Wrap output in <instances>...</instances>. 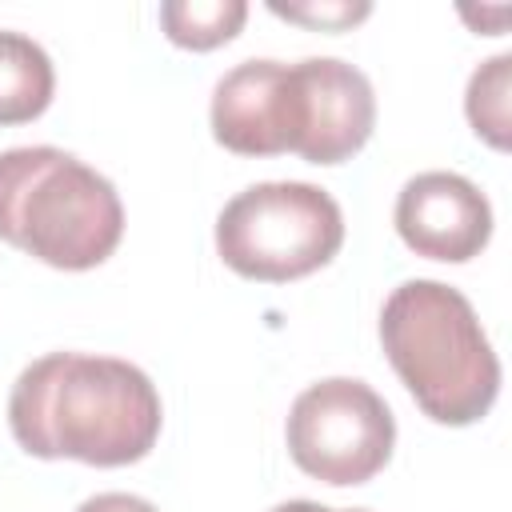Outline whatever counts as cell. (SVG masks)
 <instances>
[{
  "label": "cell",
  "instance_id": "cell-13",
  "mask_svg": "<svg viewBox=\"0 0 512 512\" xmlns=\"http://www.w3.org/2000/svg\"><path fill=\"white\" fill-rule=\"evenodd\" d=\"M76 512H156V504L132 492H100V496H88Z\"/></svg>",
  "mask_w": 512,
  "mask_h": 512
},
{
  "label": "cell",
  "instance_id": "cell-3",
  "mask_svg": "<svg viewBox=\"0 0 512 512\" xmlns=\"http://www.w3.org/2000/svg\"><path fill=\"white\" fill-rule=\"evenodd\" d=\"M124 236V204L108 176L36 144L0 152V240L48 268L104 264Z\"/></svg>",
  "mask_w": 512,
  "mask_h": 512
},
{
  "label": "cell",
  "instance_id": "cell-14",
  "mask_svg": "<svg viewBox=\"0 0 512 512\" xmlns=\"http://www.w3.org/2000/svg\"><path fill=\"white\" fill-rule=\"evenodd\" d=\"M320 512H368V508H328V504H320Z\"/></svg>",
  "mask_w": 512,
  "mask_h": 512
},
{
  "label": "cell",
  "instance_id": "cell-8",
  "mask_svg": "<svg viewBox=\"0 0 512 512\" xmlns=\"http://www.w3.org/2000/svg\"><path fill=\"white\" fill-rule=\"evenodd\" d=\"M396 232L416 256L464 264L492 240V204L468 176L420 172L396 196Z\"/></svg>",
  "mask_w": 512,
  "mask_h": 512
},
{
  "label": "cell",
  "instance_id": "cell-5",
  "mask_svg": "<svg viewBox=\"0 0 512 512\" xmlns=\"http://www.w3.org/2000/svg\"><path fill=\"white\" fill-rule=\"evenodd\" d=\"M288 456L324 484H368L396 444V420L384 396L352 376L308 384L288 408Z\"/></svg>",
  "mask_w": 512,
  "mask_h": 512
},
{
  "label": "cell",
  "instance_id": "cell-2",
  "mask_svg": "<svg viewBox=\"0 0 512 512\" xmlns=\"http://www.w3.org/2000/svg\"><path fill=\"white\" fill-rule=\"evenodd\" d=\"M380 344L424 416L448 428L488 416L500 392V360L464 292L440 280H408L380 308Z\"/></svg>",
  "mask_w": 512,
  "mask_h": 512
},
{
  "label": "cell",
  "instance_id": "cell-11",
  "mask_svg": "<svg viewBox=\"0 0 512 512\" xmlns=\"http://www.w3.org/2000/svg\"><path fill=\"white\" fill-rule=\"evenodd\" d=\"M464 112L472 132L492 144V148H508V132H512V56L500 52L492 60H484L464 92Z\"/></svg>",
  "mask_w": 512,
  "mask_h": 512
},
{
  "label": "cell",
  "instance_id": "cell-4",
  "mask_svg": "<svg viewBox=\"0 0 512 512\" xmlns=\"http://www.w3.org/2000/svg\"><path fill=\"white\" fill-rule=\"evenodd\" d=\"M344 244L340 204L304 180H264L236 192L216 216V252L244 276L288 284L324 268Z\"/></svg>",
  "mask_w": 512,
  "mask_h": 512
},
{
  "label": "cell",
  "instance_id": "cell-7",
  "mask_svg": "<svg viewBox=\"0 0 512 512\" xmlns=\"http://www.w3.org/2000/svg\"><path fill=\"white\" fill-rule=\"evenodd\" d=\"M212 136L236 156L296 148V72L280 60H244L216 80Z\"/></svg>",
  "mask_w": 512,
  "mask_h": 512
},
{
  "label": "cell",
  "instance_id": "cell-1",
  "mask_svg": "<svg viewBox=\"0 0 512 512\" xmlns=\"http://www.w3.org/2000/svg\"><path fill=\"white\" fill-rule=\"evenodd\" d=\"M8 428L28 456L124 468L160 436V392L128 360L48 352L16 376Z\"/></svg>",
  "mask_w": 512,
  "mask_h": 512
},
{
  "label": "cell",
  "instance_id": "cell-12",
  "mask_svg": "<svg viewBox=\"0 0 512 512\" xmlns=\"http://www.w3.org/2000/svg\"><path fill=\"white\" fill-rule=\"evenodd\" d=\"M276 16H284V20H292V24H308V28H328V32H340V28H352V24H360V20H368L372 16V4H364V0H332V4H280V0H272L268 4Z\"/></svg>",
  "mask_w": 512,
  "mask_h": 512
},
{
  "label": "cell",
  "instance_id": "cell-9",
  "mask_svg": "<svg viewBox=\"0 0 512 512\" xmlns=\"http://www.w3.org/2000/svg\"><path fill=\"white\" fill-rule=\"evenodd\" d=\"M56 92V72L48 52L24 36L0 28V124L36 120Z\"/></svg>",
  "mask_w": 512,
  "mask_h": 512
},
{
  "label": "cell",
  "instance_id": "cell-10",
  "mask_svg": "<svg viewBox=\"0 0 512 512\" xmlns=\"http://www.w3.org/2000/svg\"><path fill=\"white\" fill-rule=\"evenodd\" d=\"M248 20L244 0H164L160 4V28L176 48L212 52L228 44Z\"/></svg>",
  "mask_w": 512,
  "mask_h": 512
},
{
  "label": "cell",
  "instance_id": "cell-6",
  "mask_svg": "<svg viewBox=\"0 0 512 512\" xmlns=\"http://www.w3.org/2000/svg\"><path fill=\"white\" fill-rule=\"evenodd\" d=\"M296 72V156L308 164H344L376 128V96L368 76L336 56L292 64Z\"/></svg>",
  "mask_w": 512,
  "mask_h": 512
}]
</instances>
